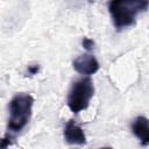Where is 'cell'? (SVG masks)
<instances>
[{"label":"cell","instance_id":"obj_1","mask_svg":"<svg viewBox=\"0 0 149 149\" xmlns=\"http://www.w3.org/2000/svg\"><path fill=\"white\" fill-rule=\"evenodd\" d=\"M149 0H109L107 8L118 31L135 24L140 14L148 9Z\"/></svg>","mask_w":149,"mask_h":149},{"label":"cell","instance_id":"obj_2","mask_svg":"<svg viewBox=\"0 0 149 149\" xmlns=\"http://www.w3.org/2000/svg\"><path fill=\"white\" fill-rule=\"evenodd\" d=\"M34 98L29 93H16L9 101V118L7 121L8 134L20 133L29 122L33 113Z\"/></svg>","mask_w":149,"mask_h":149},{"label":"cell","instance_id":"obj_3","mask_svg":"<svg viewBox=\"0 0 149 149\" xmlns=\"http://www.w3.org/2000/svg\"><path fill=\"white\" fill-rule=\"evenodd\" d=\"M94 94V85L90 77H83L72 83L68 94L66 104L74 114L86 109Z\"/></svg>","mask_w":149,"mask_h":149},{"label":"cell","instance_id":"obj_4","mask_svg":"<svg viewBox=\"0 0 149 149\" xmlns=\"http://www.w3.org/2000/svg\"><path fill=\"white\" fill-rule=\"evenodd\" d=\"M72 65H73V69L78 73L86 74V76L95 73L100 68L99 62L91 54H84V55L78 56L77 58L73 59Z\"/></svg>","mask_w":149,"mask_h":149},{"label":"cell","instance_id":"obj_5","mask_svg":"<svg viewBox=\"0 0 149 149\" xmlns=\"http://www.w3.org/2000/svg\"><path fill=\"white\" fill-rule=\"evenodd\" d=\"M64 140L69 144L83 146L86 143V136L80 126H78L73 120L68 121L64 127Z\"/></svg>","mask_w":149,"mask_h":149},{"label":"cell","instance_id":"obj_6","mask_svg":"<svg viewBox=\"0 0 149 149\" xmlns=\"http://www.w3.org/2000/svg\"><path fill=\"white\" fill-rule=\"evenodd\" d=\"M132 132L140 140L142 146H148L149 143V122L146 116H136L132 122Z\"/></svg>","mask_w":149,"mask_h":149},{"label":"cell","instance_id":"obj_7","mask_svg":"<svg viewBox=\"0 0 149 149\" xmlns=\"http://www.w3.org/2000/svg\"><path fill=\"white\" fill-rule=\"evenodd\" d=\"M12 140H14V135L7 133L5 135V137L0 139V148H6V147L10 146L12 144Z\"/></svg>","mask_w":149,"mask_h":149},{"label":"cell","instance_id":"obj_8","mask_svg":"<svg viewBox=\"0 0 149 149\" xmlns=\"http://www.w3.org/2000/svg\"><path fill=\"white\" fill-rule=\"evenodd\" d=\"M81 44H83L84 49H86V50H92L94 48V41L88 37H84L81 41Z\"/></svg>","mask_w":149,"mask_h":149},{"label":"cell","instance_id":"obj_9","mask_svg":"<svg viewBox=\"0 0 149 149\" xmlns=\"http://www.w3.org/2000/svg\"><path fill=\"white\" fill-rule=\"evenodd\" d=\"M38 71H40V65H38V64L29 65L28 69H27V76H34V74H37Z\"/></svg>","mask_w":149,"mask_h":149}]
</instances>
